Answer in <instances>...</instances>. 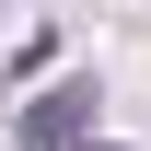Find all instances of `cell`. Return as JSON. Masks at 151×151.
Masks as SVG:
<instances>
[{"label": "cell", "instance_id": "1", "mask_svg": "<svg viewBox=\"0 0 151 151\" xmlns=\"http://www.w3.org/2000/svg\"><path fill=\"white\" fill-rule=\"evenodd\" d=\"M23 139H47V151H70V139H93V81H47V93L23 105Z\"/></svg>", "mask_w": 151, "mask_h": 151}, {"label": "cell", "instance_id": "2", "mask_svg": "<svg viewBox=\"0 0 151 151\" xmlns=\"http://www.w3.org/2000/svg\"><path fill=\"white\" fill-rule=\"evenodd\" d=\"M70 151H116V139H70Z\"/></svg>", "mask_w": 151, "mask_h": 151}]
</instances>
